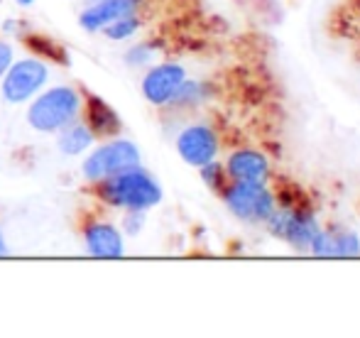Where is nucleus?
Here are the masks:
<instances>
[{"instance_id":"423d86ee","label":"nucleus","mask_w":360,"mask_h":338,"mask_svg":"<svg viewBox=\"0 0 360 338\" xmlns=\"http://www.w3.org/2000/svg\"><path fill=\"white\" fill-rule=\"evenodd\" d=\"M272 233H277L280 238H285L287 243H292L294 248H307V245L314 243V238L319 235V226L311 216L299 214V211H272L270 219Z\"/></svg>"},{"instance_id":"9d476101","label":"nucleus","mask_w":360,"mask_h":338,"mask_svg":"<svg viewBox=\"0 0 360 338\" xmlns=\"http://www.w3.org/2000/svg\"><path fill=\"white\" fill-rule=\"evenodd\" d=\"M86 248L94 257H120L123 255V238L108 223H94L86 228Z\"/></svg>"},{"instance_id":"2eb2a0df","label":"nucleus","mask_w":360,"mask_h":338,"mask_svg":"<svg viewBox=\"0 0 360 338\" xmlns=\"http://www.w3.org/2000/svg\"><path fill=\"white\" fill-rule=\"evenodd\" d=\"M138 27H140L138 20H135L133 15H125V18H118L115 22L105 25L103 32L108 34L110 39H125V37H130L133 32H138Z\"/></svg>"},{"instance_id":"dca6fc26","label":"nucleus","mask_w":360,"mask_h":338,"mask_svg":"<svg viewBox=\"0 0 360 338\" xmlns=\"http://www.w3.org/2000/svg\"><path fill=\"white\" fill-rule=\"evenodd\" d=\"M10 64H13V49H10V44L0 42V77L8 72Z\"/></svg>"},{"instance_id":"6e6552de","label":"nucleus","mask_w":360,"mask_h":338,"mask_svg":"<svg viewBox=\"0 0 360 338\" xmlns=\"http://www.w3.org/2000/svg\"><path fill=\"white\" fill-rule=\"evenodd\" d=\"M184 82H186V74L179 64H162V67H155L145 77L143 93H145V98L155 105L169 103Z\"/></svg>"},{"instance_id":"39448f33","label":"nucleus","mask_w":360,"mask_h":338,"mask_svg":"<svg viewBox=\"0 0 360 338\" xmlns=\"http://www.w3.org/2000/svg\"><path fill=\"white\" fill-rule=\"evenodd\" d=\"M47 82V67L39 59H25V62L10 64L8 77L3 79V98L8 103H22L34 96Z\"/></svg>"},{"instance_id":"0eeeda50","label":"nucleus","mask_w":360,"mask_h":338,"mask_svg":"<svg viewBox=\"0 0 360 338\" xmlns=\"http://www.w3.org/2000/svg\"><path fill=\"white\" fill-rule=\"evenodd\" d=\"M176 150L184 157V162L194 164V167H204V164L214 162L218 152V140L214 130L206 125H191L176 140Z\"/></svg>"},{"instance_id":"6ab92c4d","label":"nucleus","mask_w":360,"mask_h":338,"mask_svg":"<svg viewBox=\"0 0 360 338\" xmlns=\"http://www.w3.org/2000/svg\"><path fill=\"white\" fill-rule=\"evenodd\" d=\"M94 3H98V0H94Z\"/></svg>"},{"instance_id":"f3484780","label":"nucleus","mask_w":360,"mask_h":338,"mask_svg":"<svg viewBox=\"0 0 360 338\" xmlns=\"http://www.w3.org/2000/svg\"><path fill=\"white\" fill-rule=\"evenodd\" d=\"M8 253V248H5V240H3V233H0V257Z\"/></svg>"},{"instance_id":"f8f14e48","label":"nucleus","mask_w":360,"mask_h":338,"mask_svg":"<svg viewBox=\"0 0 360 338\" xmlns=\"http://www.w3.org/2000/svg\"><path fill=\"white\" fill-rule=\"evenodd\" d=\"M316 255H331V257H353L360 253V240L353 233H341V235H331V233H321L314 238V243L309 245Z\"/></svg>"},{"instance_id":"a211bd4d","label":"nucleus","mask_w":360,"mask_h":338,"mask_svg":"<svg viewBox=\"0 0 360 338\" xmlns=\"http://www.w3.org/2000/svg\"><path fill=\"white\" fill-rule=\"evenodd\" d=\"M18 3H20V5H30L32 0H18Z\"/></svg>"},{"instance_id":"1a4fd4ad","label":"nucleus","mask_w":360,"mask_h":338,"mask_svg":"<svg viewBox=\"0 0 360 338\" xmlns=\"http://www.w3.org/2000/svg\"><path fill=\"white\" fill-rule=\"evenodd\" d=\"M138 5L140 0H98V3L89 5L81 13V25L89 32H96V30H103L105 25L115 22L118 18L133 15L138 10Z\"/></svg>"},{"instance_id":"7ed1b4c3","label":"nucleus","mask_w":360,"mask_h":338,"mask_svg":"<svg viewBox=\"0 0 360 338\" xmlns=\"http://www.w3.org/2000/svg\"><path fill=\"white\" fill-rule=\"evenodd\" d=\"M226 204L238 219L250 221V223L267 221L272 211H275L272 194L267 191V186L262 181L236 179L226 191Z\"/></svg>"},{"instance_id":"f03ea898","label":"nucleus","mask_w":360,"mask_h":338,"mask_svg":"<svg viewBox=\"0 0 360 338\" xmlns=\"http://www.w3.org/2000/svg\"><path fill=\"white\" fill-rule=\"evenodd\" d=\"M81 108L79 93L69 86H59L47 93H42L32 105H30L27 120L34 130L42 133H52V130L67 128L69 123L76 118Z\"/></svg>"},{"instance_id":"f257e3e1","label":"nucleus","mask_w":360,"mask_h":338,"mask_svg":"<svg viewBox=\"0 0 360 338\" xmlns=\"http://www.w3.org/2000/svg\"><path fill=\"white\" fill-rule=\"evenodd\" d=\"M103 196L108 199V204H113V206H123V209H130V211H145L160 204L162 189L157 186V181L152 179L147 171L135 167V169L120 171V174L105 179Z\"/></svg>"},{"instance_id":"9b49d317","label":"nucleus","mask_w":360,"mask_h":338,"mask_svg":"<svg viewBox=\"0 0 360 338\" xmlns=\"http://www.w3.org/2000/svg\"><path fill=\"white\" fill-rule=\"evenodd\" d=\"M228 171H231L233 179H245V181H265L270 174L267 167V160L260 152H252V150H240V152L231 155L228 160Z\"/></svg>"},{"instance_id":"20e7f679","label":"nucleus","mask_w":360,"mask_h":338,"mask_svg":"<svg viewBox=\"0 0 360 338\" xmlns=\"http://www.w3.org/2000/svg\"><path fill=\"white\" fill-rule=\"evenodd\" d=\"M140 167V152L128 140H115L98 148L84 164V174L91 181H105L110 176Z\"/></svg>"},{"instance_id":"4468645a","label":"nucleus","mask_w":360,"mask_h":338,"mask_svg":"<svg viewBox=\"0 0 360 338\" xmlns=\"http://www.w3.org/2000/svg\"><path fill=\"white\" fill-rule=\"evenodd\" d=\"M91 143H94V133H91L89 125H81V123L67 128L62 138H59V148H62V152H67V155L84 152L86 148H91Z\"/></svg>"},{"instance_id":"ddd939ff","label":"nucleus","mask_w":360,"mask_h":338,"mask_svg":"<svg viewBox=\"0 0 360 338\" xmlns=\"http://www.w3.org/2000/svg\"><path fill=\"white\" fill-rule=\"evenodd\" d=\"M89 125H91V133H98V135H110V133H118L120 130V118L115 115L113 108H108V103L98 98H91L89 100Z\"/></svg>"}]
</instances>
